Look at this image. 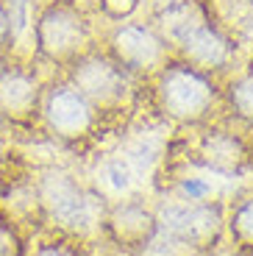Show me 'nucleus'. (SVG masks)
Wrapping results in <instances>:
<instances>
[{
	"label": "nucleus",
	"instance_id": "9b49d317",
	"mask_svg": "<svg viewBox=\"0 0 253 256\" xmlns=\"http://www.w3.org/2000/svg\"><path fill=\"white\" fill-rule=\"evenodd\" d=\"M108 223H112L114 234L128 245H148L158 228L156 220L140 204H120L108 218Z\"/></svg>",
	"mask_w": 253,
	"mask_h": 256
},
{
	"label": "nucleus",
	"instance_id": "2eb2a0df",
	"mask_svg": "<svg viewBox=\"0 0 253 256\" xmlns=\"http://www.w3.org/2000/svg\"><path fill=\"white\" fill-rule=\"evenodd\" d=\"M142 0H98V8L106 20H114V22H126V20L134 17V12L140 8Z\"/></svg>",
	"mask_w": 253,
	"mask_h": 256
},
{
	"label": "nucleus",
	"instance_id": "9d476101",
	"mask_svg": "<svg viewBox=\"0 0 253 256\" xmlns=\"http://www.w3.org/2000/svg\"><path fill=\"white\" fill-rule=\"evenodd\" d=\"M200 162L214 173L234 176L245 167V148L228 131H212L200 140Z\"/></svg>",
	"mask_w": 253,
	"mask_h": 256
},
{
	"label": "nucleus",
	"instance_id": "20e7f679",
	"mask_svg": "<svg viewBox=\"0 0 253 256\" xmlns=\"http://www.w3.org/2000/svg\"><path fill=\"white\" fill-rule=\"evenodd\" d=\"M67 81L86 98L98 112H120L131 100L128 72H122L106 53L86 50L70 64Z\"/></svg>",
	"mask_w": 253,
	"mask_h": 256
},
{
	"label": "nucleus",
	"instance_id": "6e6552de",
	"mask_svg": "<svg viewBox=\"0 0 253 256\" xmlns=\"http://www.w3.org/2000/svg\"><path fill=\"white\" fill-rule=\"evenodd\" d=\"M156 226L164 234L176 237L186 248H206L217 240L222 228V212L212 204H190V206H164Z\"/></svg>",
	"mask_w": 253,
	"mask_h": 256
},
{
	"label": "nucleus",
	"instance_id": "423d86ee",
	"mask_svg": "<svg viewBox=\"0 0 253 256\" xmlns=\"http://www.w3.org/2000/svg\"><path fill=\"white\" fill-rule=\"evenodd\" d=\"M36 198H39V206L44 209V214L50 220H56L58 226H64V228L86 231L95 223L89 195L64 170H56V167L42 170L39 184H36Z\"/></svg>",
	"mask_w": 253,
	"mask_h": 256
},
{
	"label": "nucleus",
	"instance_id": "ddd939ff",
	"mask_svg": "<svg viewBox=\"0 0 253 256\" xmlns=\"http://www.w3.org/2000/svg\"><path fill=\"white\" fill-rule=\"evenodd\" d=\"M228 228L242 248H253V192L236 200L234 212L228 218Z\"/></svg>",
	"mask_w": 253,
	"mask_h": 256
},
{
	"label": "nucleus",
	"instance_id": "f03ea898",
	"mask_svg": "<svg viewBox=\"0 0 253 256\" xmlns=\"http://www.w3.org/2000/svg\"><path fill=\"white\" fill-rule=\"evenodd\" d=\"M217 98V84L212 76L195 70L184 58L164 62L156 70V100L158 109L164 112L172 122L181 126H195L212 114Z\"/></svg>",
	"mask_w": 253,
	"mask_h": 256
},
{
	"label": "nucleus",
	"instance_id": "39448f33",
	"mask_svg": "<svg viewBox=\"0 0 253 256\" xmlns=\"http://www.w3.org/2000/svg\"><path fill=\"white\" fill-rule=\"evenodd\" d=\"M106 56L128 76H148L167 62V39L153 26L126 20L108 31Z\"/></svg>",
	"mask_w": 253,
	"mask_h": 256
},
{
	"label": "nucleus",
	"instance_id": "0eeeda50",
	"mask_svg": "<svg viewBox=\"0 0 253 256\" xmlns=\"http://www.w3.org/2000/svg\"><path fill=\"white\" fill-rule=\"evenodd\" d=\"M44 81L34 67L6 62L0 64V117L14 126H28L39 117Z\"/></svg>",
	"mask_w": 253,
	"mask_h": 256
},
{
	"label": "nucleus",
	"instance_id": "a211bd4d",
	"mask_svg": "<svg viewBox=\"0 0 253 256\" xmlns=\"http://www.w3.org/2000/svg\"><path fill=\"white\" fill-rule=\"evenodd\" d=\"M17 254H20V245H17L14 231L0 223V256H17Z\"/></svg>",
	"mask_w": 253,
	"mask_h": 256
},
{
	"label": "nucleus",
	"instance_id": "7ed1b4c3",
	"mask_svg": "<svg viewBox=\"0 0 253 256\" xmlns=\"http://www.w3.org/2000/svg\"><path fill=\"white\" fill-rule=\"evenodd\" d=\"M39 120L64 145H78L95 134L100 112L72 86L70 81L44 84Z\"/></svg>",
	"mask_w": 253,
	"mask_h": 256
},
{
	"label": "nucleus",
	"instance_id": "f3484780",
	"mask_svg": "<svg viewBox=\"0 0 253 256\" xmlns=\"http://www.w3.org/2000/svg\"><path fill=\"white\" fill-rule=\"evenodd\" d=\"M14 42V17L6 0H0V50H6Z\"/></svg>",
	"mask_w": 253,
	"mask_h": 256
},
{
	"label": "nucleus",
	"instance_id": "4468645a",
	"mask_svg": "<svg viewBox=\"0 0 253 256\" xmlns=\"http://www.w3.org/2000/svg\"><path fill=\"white\" fill-rule=\"evenodd\" d=\"M103 181H106L114 192H128L131 190V181H134L131 164H128L126 159H108L106 164H103Z\"/></svg>",
	"mask_w": 253,
	"mask_h": 256
},
{
	"label": "nucleus",
	"instance_id": "dca6fc26",
	"mask_svg": "<svg viewBox=\"0 0 253 256\" xmlns=\"http://www.w3.org/2000/svg\"><path fill=\"white\" fill-rule=\"evenodd\" d=\"M212 186L206 184L203 178H184L181 181V195L184 200H190V204H200V200L209 198Z\"/></svg>",
	"mask_w": 253,
	"mask_h": 256
},
{
	"label": "nucleus",
	"instance_id": "f257e3e1",
	"mask_svg": "<svg viewBox=\"0 0 253 256\" xmlns=\"http://www.w3.org/2000/svg\"><path fill=\"white\" fill-rule=\"evenodd\" d=\"M92 26L78 0H44L34 17V50L42 62L70 67L89 50Z\"/></svg>",
	"mask_w": 253,
	"mask_h": 256
},
{
	"label": "nucleus",
	"instance_id": "6ab92c4d",
	"mask_svg": "<svg viewBox=\"0 0 253 256\" xmlns=\"http://www.w3.org/2000/svg\"><path fill=\"white\" fill-rule=\"evenodd\" d=\"M34 256H78V254L64 242H44L34 250Z\"/></svg>",
	"mask_w": 253,
	"mask_h": 256
},
{
	"label": "nucleus",
	"instance_id": "1a4fd4ad",
	"mask_svg": "<svg viewBox=\"0 0 253 256\" xmlns=\"http://www.w3.org/2000/svg\"><path fill=\"white\" fill-rule=\"evenodd\" d=\"M178 50H181V58L186 64L212 76V72H222L228 64L234 62L236 48L217 26L200 20V22H195L190 31L184 34V39L178 42Z\"/></svg>",
	"mask_w": 253,
	"mask_h": 256
},
{
	"label": "nucleus",
	"instance_id": "f8f14e48",
	"mask_svg": "<svg viewBox=\"0 0 253 256\" xmlns=\"http://www.w3.org/2000/svg\"><path fill=\"white\" fill-rule=\"evenodd\" d=\"M226 100L240 120L253 122V67L234 76L226 84Z\"/></svg>",
	"mask_w": 253,
	"mask_h": 256
},
{
	"label": "nucleus",
	"instance_id": "aec40b11",
	"mask_svg": "<svg viewBox=\"0 0 253 256\" xmlns=\"http://www.w3.org/2000/svg\"><path fill=\"white\" fill-rule=\"evenodd\" d=\"M245 3H248V6H253V0H245Z\"/></svg>",
	"mask_w": 253,
	"mask_h": 256
}]
</instances>
